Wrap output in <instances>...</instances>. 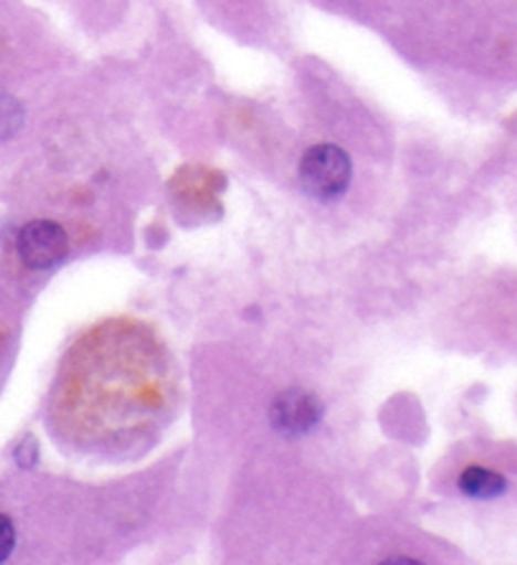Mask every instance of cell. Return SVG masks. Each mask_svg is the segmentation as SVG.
I'll return each instance as SVG.
<instances>
[{"instance_id":"52a82bcc","label":"cell","mask_w":517,"mask_h":565,"mask_svg":"<svg viewBox=\"0 0 517 565\" xmlns=\"http://www.w3.org/2000/svg\"><path fill=\"white\" fill-rule=\"evenodd\" d=\"M15 459H19V465L23 467V469H31L33 465H36V459H39V449H36V444H33L31 439L29 441H23L19 449H15Z\"/></svg>"},{"instance_id":"7a4b0ae2","label":"cell","mask_w":517,"mask_h":565,"mask_svg":"<svg viewBox=\"0 0 517 565\" xmlns=\"http://www.w3.org/2000/svg\"><path fill=\"white\" fill-rule=\"evenodd\" d=\"M19 256L29 269L49 271L56 269L68 254V236L56 221L39 218L25 224L19 234Z\"/></svg>"},{"instance_id":"8992f818","label":"cell","mask_w":517,"mask_h":565,"mask_svg":"<svg viewBox=\"0 0 517 565\" xmlns=\"http://www.w3.org/2000/svg\"><path fill=\"white\" fill-rule=\"evenodd\" d=\"M13 547H15V527H13V522H11V518L0 515V563H3L8 555L13 553Z\"/></svg>"},{"instance_id":"5b68a950","label":"cell","mask_w":517,"mask_h":565,"mask_svg":"<svg viewBox=\"0 0 517 565\" xmlns=\"http://www.w3.org/2000/svg\"><path fill=\"white\" fill-rule=\"evenodd\" d=\"M23 125V107L21 102L11 94L0 92V140H8L21 130Z\"/></svg>"},{"instance_id":"3957f363","label":"cell","mask_w":517,"mask_h":565,"mask_svg":"<svg viewBox=\"0 0 517 565\" xmlns=\"http://www.w3.org/2000/svg\"><path fill=\"white\" fill-rule=\"evenodd\" d=\"M272 426L279 434L297 439V436H307L315 431L323 422V401L313 396L309 391L289 388L282 391L277 398L272 401L270 408Z\"/></svg>"},{"instance_id":"6da1fadb","label":"cell","mask_w":517,"mask_h":565,"mask_svg":"<svg viewBox=\"0 0 517 565\" xmlns=\"http://www.w3.org/2000/svg\"><path fill=\"white\" fill-rule=\"evenodd\" d=\"M299 185L317 201H335L348 191L352 178L350 156L335 145H315L299 160Z\"/></svg>"},{"instance_id":"277c9868","label":"cell","mask_w":517,"mask_h":565,"mask_svg":"<svg viewBox=\"0 0 517 565\" xmlns=\"http://www.w3.org/2000/svg\"><path fill=\"white\" fill-rule=\"evenodd\" d=\"M460 490L472 500H497L507 492V479L485 467H467L460 475Z\"/></svg>"}]
</instances>
